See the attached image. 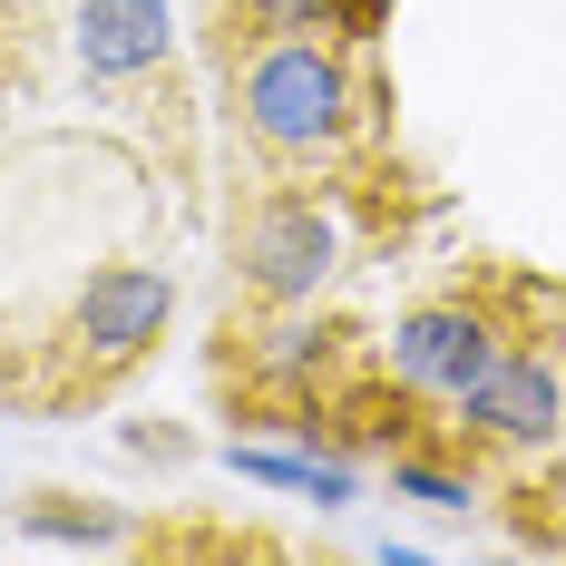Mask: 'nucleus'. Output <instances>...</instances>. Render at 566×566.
Here are the masks:
<instances>
[{"label":"nucleus","mask_w":566,"mask_h":566,"mask_svg":"<svg viewBox=\"0 0 566 566\" xmlns=\"http://www.w3.org/2000/svg\"><path fill=\"white\" fill-rule=\"evenodd\" d=\"M391 479L410 489V499H430V509H469V479H450V469H420V459H400Z\"/></svg>","instance_id":"nucleus-8"},{"label":"nucleus","mask_w":566,"mask_h":566,"mask_svg":"<svg viewBox=\"0 0 566 566\" xmlns=\"http://www.w3.org/2000/svg\"><path fill=\"white\" fill-rule=\"evenodd\" d=\"M167 0H78L69 10V59L88 69V78H147V69H167Z\"/></svg>","instance_id":"nucleus-6"},{"label":"nucleus","mask_w":566,"mask_h":566,"mask_svg":"<svg viewBox=\"0 0 566 566\" xmlns=\"http://www.w3.org/2000/svg\"><path fill=\"white\" fill-rule=\"evenodd\" d=\"M167 323H176L167 264H98L78 283V303H69V352L88 371H127V361H147L167 342Z\"/></svg>","instance_id":"nucleus-2"},{"label":"nucleus","mask_w":566,"mask_h":566,"mask_svg":"<svg viewBox=\"0 0 566 566\" xmlns=\"http://www.w3.org/2000/svg\"><path fill=\"white\" fill-rule=\"evenodd\" d=\"M342 264V226L313 206V196H264L244 216V283L264 303H313Z\"/></svg>","instance_id":"nucleus-4"},{"label":"nucleus","mask_w":566,"mask_h":566,"mask_svg":"<svg viewBox=\"0 0 566 566\" xmlns=\"http://www.w3.org/2000/svg\"><path fill=\"white\" fill-rule=\"evenodd\" d=\"M450 410H459V440H479V450H547L566 430V381L547 352H509L499 342Z\"/></svg>","instance_id":"nucleus-3"},{"label":"nucleus","mask_w":566,"mask_h":566,"mask_svg":"<svg viewBox=\"0 0 566 566\" xmlns=\"http://www.w3.org/2000/svg\"><path fill=\"white\" fill-rule=\"evenodd\" d=\"M489 352H499V333H489L479 303H420V313L391 333V381L410 400H459L469 381H479Z\"/></svg>","instance_id":"nucleus-5"},{"label":"nucleus","mask_w":566,"mask_h":566,"mask_svg":"<svg viewBox=\"0 0 566 566\" xmlns=\"http://www.w3.org/2000/svg\"><path fill=\"white\" fill-rule=\"evenodd\" d=\"M234 117L244 137L283 157V167H313L342 157L352 127H361V78L333 40H293V30H254V50L234 59Z\"/></svg>","instance_id":"nucleus-1"},{"label":"nucleus","mask_w":566,"mask_h":566,"mask_svg":"<svg viewBox=\"0 0 566 566\" xmlns=\"http://www.w3.org/2000/svg\"><path fill=\"white\" fill-rule=\"evenodd\" d=\"M254 30H293V40H361L381 20V0H244Z\"/></svg>","instance_id":"nucleus-7"}]
</instances>
